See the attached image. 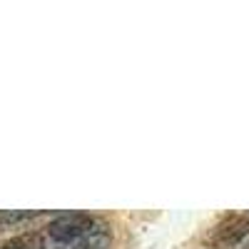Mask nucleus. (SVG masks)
Wrapping results in <instances>:
<instances>
[{
    "instance_id": "f257e3e1",
    "label": "nucleus",
    "mask_w": 249,
    "mask_h": 249,
    "mask_svg": "<svg viewBox=\"0 0 249 249\" xmlns=\"http://www.w3.org/2000/svg\"><path fill=\"white\" fill-rule=\"evenodd\" d=\"M100 232H110L105 219H100L95 214H85V212H70V214L55 217L45 227L43 234L48 244L68 247V244H75L80 239H85L90 234H100Z\"/></svg>"
},
{
    "instance_id": "f03ea898",
    "label": "nucleus",
    "mask_w": 249,
    "mask_h": 249,
    "mask_svg": "<svg viewBox=\"0 0 249 249\" xmlns=\"http://www.w3.org/2000/svg\"><path fill=\"white\" fill-rule=\"evenodd\" d=\"M247 237H249V219L247 217H232V219H227L224 224L217 227L212 239L217 244H224V247H239Z\"/></svg>"
},
{
    "instance_id": "7ed1b4c3",
    "label": "nucleus",
    "mask_w": 249,
    "mask_h": 249,
    "mask_svg": "<svg viewBox=\"0 0 249 249\" xmlns=\"http://www.w3.org/2000/svg\"><path fill=\"white\" fill-rule=\"evenodd\" d=\"M0 249H45V234L43 232H25L13 239H5Z\"/></svg>"
},
{
    "instance_id": "20e7f679",
    "label": "nucleus",
    "mask_w": 249,
    "mask_h": 249,
    "mask_svg": "<svg viewBox=\"0 0 249 249\" xmlns=\"http://www.w3.org/2000/svg\"><path fill=\"white\" fill-rule=\"evenodd\" d=\"M43 212H33V210H0V227H8V224H20V222H28L35 219Z\"/></svg>"
}]
</instances>
